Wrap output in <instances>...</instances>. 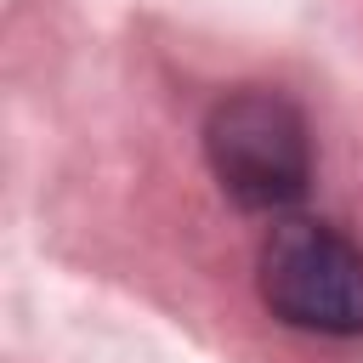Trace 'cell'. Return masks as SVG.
I'll use <instances>...</instances> for the list:
<instances>
[{
	"mask_svg": "<svg viewBox=\"0 0 363 363\" xmlns=\"http://www.w3.org/2000/svg\"><path fill=\"white\" fill-rule=\"evenodd\" d=\"M204 164L238 210H295L312 187V125L295 96L238 85L204 113Z\"/></svg>",
	"mask_w": 363,
	"mask_h": 363,
	"instance_id": "obj_1",
	"label": "cell"
},
{
	"mask_svg": "<svg viewBox=\"0 0 363 363\" xmlns=\"http://www.w3.org/2000/svg\"><path fill=\"white\" fill-rule=\"evenodd\" d=\"M261 306L301 335L357 340L363 335V250L318 216H289L261 238L255 255Z\"/></svg>",
	"mask_w": 363,
	"mask_h": 363,
	"instance_id": "obj_2",
	"label": "cell"
}]
</instances>
